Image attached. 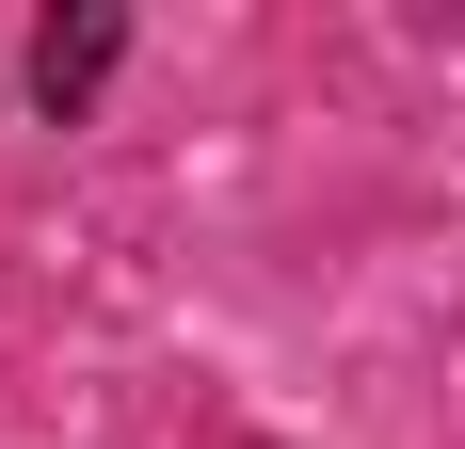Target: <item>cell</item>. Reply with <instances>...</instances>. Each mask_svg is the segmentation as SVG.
Here are the masks:
<instances>
[{
  "instance_id": "6da1fadb",
  "label": "cell",
  "mask_w": 465,
  "mask_h": 449,
  "mask_svg": "<svg viewBox=\"0 0 465 449\" xmlns=\"http://www.w3.org/2000/svg\"><path fill=\"white\" fill-rule=\"evenodd\" d=\"M96 65H113V16H48L33 33V96H96Z\"/></svg>"
}]
</instances>
